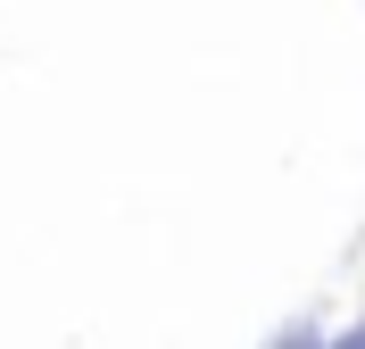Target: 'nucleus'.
Wrapping results in <instances>:
<instances>
[{
  "label": "nucleus",
  "instance_id": "nucleus-1",
  "mask_svg": "<svg viewBox=\"0 0 365 349\" xmlns=\"http://www.w3.org/2000/svg\"><path fill=\"white\" fill-rule=\"evenodd\" d=\"M266 349H324V333H316V325H282Z\"/></svg>",
  "mask_w": 365,
  "mask_h": 349
},
{
  "label": "nucleus",
  "instance_id": "nucleus-2",
  "mask_svg": "<svg viewBox=\"0 0 365 349\" xmlns=\"http://www.w3.org/2000/svg\"><path fill=\"white\" fill-rule=\"evenodd\" d=\"M324 349H365V325H349V333H332Z\"/></svg>",
  "mask_w": 365,
  "mask_h": 349
}]
</instances>
